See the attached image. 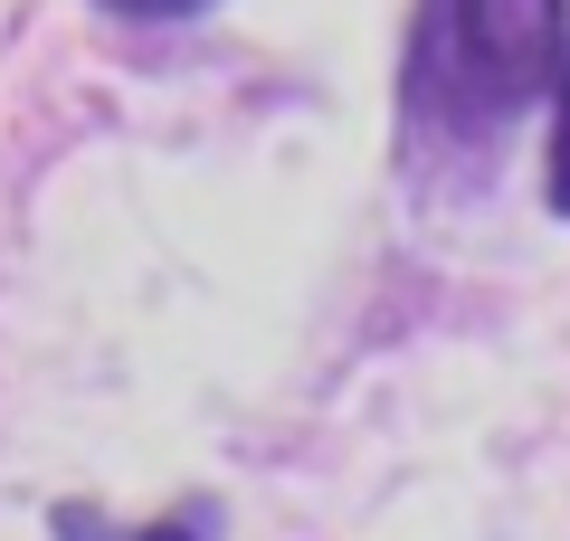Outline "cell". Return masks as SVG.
I'll list each match as a JSON object with an SVG mask.
<instances>
[{"label":"cell","mask_w":570,"mask_h":541,"mask_svg":"<svg viewBox=\"0 0 570 541\" xmlns=\"http://www.w3.org/2000/svg\"><path fill=\"white\" fill-rule=\"evenodd\" d=\"M570 48V0H419L400 48V124L419 153L485 161Z\"/></svg>","instance_id":"cell-1"},{"label":"cell","mask_w":570,"mask_h":541,"mask_svg":"<svg viewBox=\"0 0 570 541\" xmlns=\"http://www.w3.org/2000/svg\"><path fill=\"white\" fill-rule=\"evenodd\" d=\"M58 541H209V503H190V513L153 522V532H105L96 513H58Z\"/></svg>","instance_id":"cell-3"},{"label":"cell","mask_w":570,"mask_h":541,"mask_svg":"<svg viewBox=\"0 0 570 541\" xmlns=\"http://www.w3.org/2000/svg\"><path fill=\"white\" fill-rule=\"evenodd\" d=\"M542 200L551 219H570V48L551 67V153H542Z\"/></svg>","instance_id":"cell-2"},{"label":"cell","mask_w":570,"mask_h":541,"mask_svg":"<svg viewBox=\"0 0 570 541\" xmlns=\"http://www.w3.org/2000/svg\"><path fill=\"white\" fill-rule=\"evenodd\" d=\"M115 20H200V10H219V0H105Z\"/></svg>","instance_id":"cell-4"}]
</instances>
